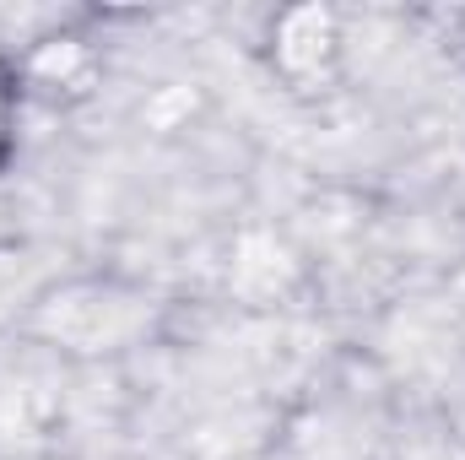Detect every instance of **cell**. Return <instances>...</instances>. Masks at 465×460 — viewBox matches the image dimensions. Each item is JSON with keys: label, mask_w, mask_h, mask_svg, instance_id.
<instances>
[{"label": "cell", "mask_w": 465, "mask_h": 460, "mask_svg": "<svg viewBox=\"0 0 465 460\" xmlns=\"http://www.w3.org/2000/svg\"><path fill=\"white\" fill-rule=\"evenodd\" d=\"M11 141H16V71L0 60V168L11 157Z\"/></svg>", "instance_id": "6da1fadb"}]
</instances>
